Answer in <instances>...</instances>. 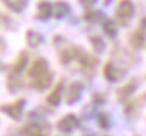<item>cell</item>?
<instances>
[{"instance_id":"1","label":"cell","mask_w":146,"mask_h":136,"mask_svg":"<svg viewBox=\"0 0 146 136\" xmlns=\"http://www.w3.org/2000/svg\"><path fill=\"white\" fill-rule=\"evenodd\" d=\"M31 77H32V82H34L35 88H45L50 82V75H48L47 71V64L43 59H37L35 64L31 69Z\"/></svg>"}]
</instances>
